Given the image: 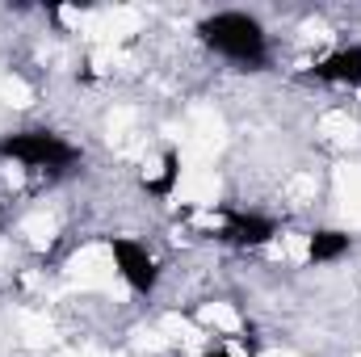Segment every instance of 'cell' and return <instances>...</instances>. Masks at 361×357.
<instances>
[{
	"label": "cell",
	"mask_w": 361,
	"mask_h": 357,
	"mask_svg": "<svg viewBox=\"0 0 361 357\" xmlns=\"http://www.w3.org/2000/svg\"><path fill=\"white\" fill-rule=\"evenodd\" d=\"M0 227H4V214H0Z\"/></svg>",
	"instance_id": "9"
},
{
	"label": "cell",
	"mask_w": 361,
	"mask_h": 357,
	"mask_svg": "<svg viewBox=\"0 0 361 357\" xmlns=\"http://www.w3.org/2000/svg\"><path fill=\"white\" fill-rule=\"evenodd\" d=\"M105 248H109L114 273L126 282V290H130V294H139V298H152V294L160 290V277H164V269H160L156 253H152L143 240H135V236H109V240H105Z\"/></svg>",
	"instance_id": "3"
},
{
	"label": "cell",
	"mask_w": 361,
	"mask_h": 357,
	"mask_svg": "<svg viewBox=\"0 0 361 357\" xmlns=\"http://www.w3.org/2000/svg\"><path fill=\"white\" fill-rule=\"evenodd\" d=\"M177 181H180V152H177V147H169V152H164V160H160V177L143 181V189H147L152 198H173Z\"/></svg>",
	"instance_id": "7"
},
{
	"label": "cell",
	"mask_w": 361,
	"mask_h": 357,
	"mask_svg": "<svg viewBox=\"0 0 361 357\" xmlns=\"http://www.w3.org/2000/svg\"><path fill=\"white\" fill-rule=\"evenodd\" d=\"M193 34L214 59H223L240 72H265L273 59L269 30L248 8H214L193 25Z\"/></svg>",
	"instance_id": "1"
},
{
	"label": "cell",
	"mask_w": 361,
	"mask_h": 357,
	"mask_svg": "<svg viewBox=\"0 0 361 357\" xmlns=\"http://www.w3.org/2000/svg\"><path fill=\"white\" fill-rule=\"evenodd\" d=\"M80 160H85L80 147L51 126H25V131L0 135V164H17L25 173L59 177V173H72Z\"/></svg>",
	"instance_id": "2"
},
{
	"label": "cell",
	"mask_w": 361,
	"mask_h": 357,
	"mask_svg": "<svg viewBox=\"0 0 361 357\" xmlns=\"http://www.w3.org/2000/svg\"><path fill=\"white\" fill-rule=\"evenodd\" d=\"M353 248H357V236L353 231H345V227H315L307 236V265L311 269L341 265Z\"/></svg>",
	"instance_id": "6"
},
{
	"label": "cell",
	"mask_w": 361,
	"mask_h": 357,
	"mask_svg": "<svg viewBox=\"0 0 361 357\" xmlns=\"http://www.w3.org/2000/svg\"><path fill=\"white\" fill-rule=\"evenodd\" d=\"M197 357H235L231 349H206V353H197Z\"/></svg>",
	"instance_id": "8"
},
{
	"label": "cell",
	"mask_w": 361,
	"mask_h": 357,
	"mask_svg": "<svg viewBox=\"0 0 361 357\" xmlns=\"http://www.w3.org/2000/svg\"><path fill=\"white\" fill-rule=\"evenodd\" d=\"M277 236H281V223L265 210H219V223L210 227V240L240 248V253L269 248Z\"/></svg>",
	"instance_id": "4"
},
{
	"label": "cell",
	"mask_w": 361,
	"mask_h": 357,
	"mask_svg": "<svg viewBox=\"0 0 361 357\" xmlns=\"http://www.w3.org/2000/svg\"><path fill=\"white\" fill-rule=\"evenodd\" d=\"M302 76L315 85H328V89H361V42L332 47L328 55L311 59Z\"/></svg>",
	"instance_id": "5"
}]
</instances>
